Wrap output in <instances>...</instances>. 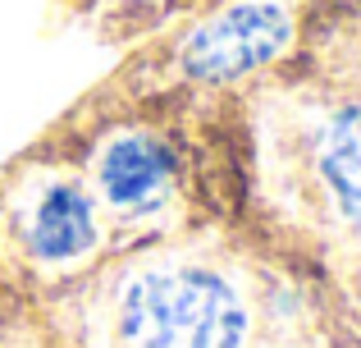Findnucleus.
I'll list each match as a JSON object with an SVG mask.
<instances>
[{
	"instance_id": "nucleus-1",
	"label": "nucleus",
	"mask_w": 361,
	"mask_h": 348,
	"mask_svg": "<svg viewBox=\"0 0 361 348\" xmlns=\"http://www.w3.org/2000/svg\"><path fill=\"white\" fill-rule=\"evenodd\" d=\"M123 348H243L247 307L224 275L165 266L128 280L119 298Z\"/></svg>"
},
{
	"instance_id": "nucleus-2",
	"label": "nucleus",
	"mask_w": 361,
	"mask_h": 348,
	"mask_svg": "<svg viewBox=\"0 0 361 348\" xmlns=\"http://www.w3.org/2000/svg\"><path fill=\"white\" fill-rule=\"evenodd\" d=\"M293 42V18L274 0H247L202 23L183 46V69L202 83H229L270 64Z\"/></svg>"
},
{
	"instance_id": "nucleus-3",
	"label": "nucleus",
	"mask_w": 361,
	"mask_h": 348,
	"mask_svg": "<svg viewBox=\"0 0 361 348\" xmlns=\"http://www.w3.org/2000/svg\"><path fill=\"white\" fill-rule=\"evenodd\" d=\"M97 179H101V193H106L110 206H119L128 215H147L165 202L169 184H174V156L156 138L128 133L106 147Z\"/></svg>"
},
{
	"instance_id": "nucleus-4",
	"label": "nucleus",
	"mask_w": 361,
	"mask_h": 348,
	"mask_svg": "<svg viewBox=\"0 0 361 348\" xmlns=\"http://www.w3.org/2000/svg\"><path fill=\"white\" fill-rule=\"evenodd\" d=\"M27 248L42 261H73L97 248V211L73 184H51L27 224Z\"/></svg>"
},
{
	"instance_id": "nucleus-5",
	"label": "nucleus",
	"mask_w": 361,
	"mask_h": 348,
	"mask_svg": "<svg viewBox=\"0 0 361 348\" xmlns=\"http://www.w3.org/2000/svg\"><path fill=\"white\" fill-rule=\"evenodd\" d=\"M320 174H325L343 220L353 224V229H361V110H343V115L325 128Z\"/></svg>"
},
{
	"instance_id": "nucleus-6",
	"label": "nucleus",
	"mask_w": 361,
	"mask_h": 348,
	"mask_svg": "<svg viewBox=\"0 0 361 348\" xmlns=\"http://www.w3.org/2000/svg\"><path fill=\"white\" fill-rule=\"evenodd\" d=\"M361 14V0H320L316 5V28L320 23H343V18Z\"/></svg>"
}]
</instances>
